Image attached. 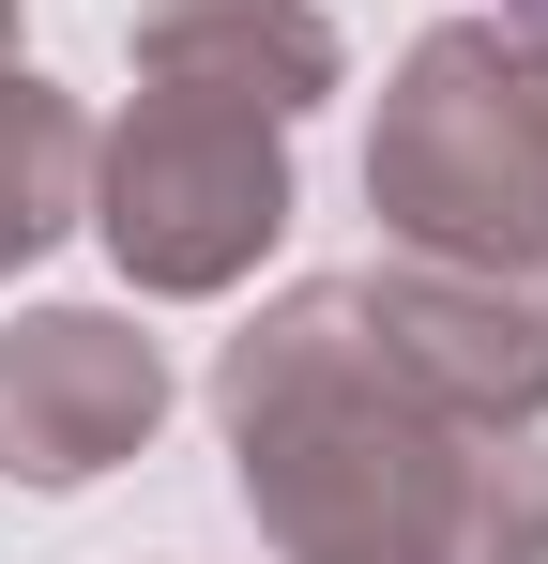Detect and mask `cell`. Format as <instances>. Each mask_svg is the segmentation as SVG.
I'll list each match as a JSON object with an SVG mask.
<instances>
[{
  "label": "cell",
  "instance_id": "obj_6",
  "mask_svg": "<svg viewBox=\"0 0 548 564\" xmlns=\"http://www.w3.org/2000/svg\"><path fill=\"white\" fill-rule=\"evenodd\" d=\"M138 77L153 93L260 107V122H305V107L351 77V46H336L320 0H153L138 15Z\"/></svg>",
  "mask_w": 548,
  "mask_h": 564
},
{
  "label": "cell",
  "instance_id": "obj_3",
  "mask_svg": "<svg viewBox=\"0 0 548 564\" xmlns=\"http://www.w3.org/2000/svg\"><path fill=\"white\" fill-rule=\"evenodd\" d=\"M77 229L122 260L138 305H213V290H244L274 260V229H289V122L138 77L122 122H91V214Z\"/></svg>",
  "mask_w": 548,
  "mask_h": 564
},
{
  "label": "cell",
  "instance_id": "obj_1",
  "mask_svg": "<svg viewBox=\"0 0 548 564\" xmlns=\"http://www.w3.org/2000/svg\"><path fill=\"white\" fill-rule=\"evenodd\" d=\"M229 488L274 564H548V458L534 427H472L381 367L351 275L274 290L213 351Z\"/></svg>",
  "mask_w": 548,
  "mask_h": 564
},
{
  "label": "cell",
  "instance_id": "obj_4",
  "mask_svg": "<svg viewBox=\"0 0 548 564\" xmlns=\"http://www.w3.org/2000/svg\"><path fill=\"white\" fill-rule=\"evenodd\" d=\"M168 427V351L122 305L0 321V488H91Z\"/></svg>",
  "mask_w": 548,
  "mask_h": 564
},
{
  "label": "cell",
  "instance_id": "obj_5",
  "mask_svg": "<svg viewBox=\"0 0 548 564\" xmlns=\"http://www.w3.org/2000/svg\"><path fill=\"white\" fill-rule=\"evenodd\" d=\"M381 367L442 397L472 427H534L548 412V275H472V260H381L351 275Z\"/></svg>",
  "mask_w": 548,
  "mask_h": 564
},
{
  "label": "cell",
  "instance_id": "obj_9",
  "mask_svg": "<svg viewBox=\"0 0 548 564\" xmlns=\"http://www.w3.org/2000/svg\"><path fill=\"white\" fill-rule=\"evenodd\" d=\"M534 15H548V0H534Z\"/></svg>",
  "mask_w": 548,
  "mask_h": 564
},
{
  "label": "cell",
  "instance_id": "obj_2",
  "mask_svg": "<svg viewBox=\"0 0 548 564\" xmlns=\"http://www.w3.org/2000/svg\"><path fill=\"white\" fill-rule=\"evenodd\" d=\"M365 214L396 260H472V275H548V15L487 0L412 31L365 122Z\"/></svg>",
  "mask_w": 548,
  "mask_h": 564
},
{
  "label": "cell",
  "instance_id": "obj_8",
  "mask_svg": "<svg viewBox=\"0 0 548 564\" xmlns=\"http://www.w3.org/2000/svg\"><path fill=\"white\" fill-rule=\"evenodd\" d=\"M15 15H31V0H0V62H15Z\"/></svg>",
  "mask_w": 548,
  "mask_h": 564
},
{
  "label": "cell",
  "instance_id": "obj_7",
  "mask_svg": "<svg viewBox=\"0 0 548 564\" xmlns=\"http://www.w3.org/2000/svg\"><path fill=\"white\" fill-rule=\"evenodd\" d=\"M91 214V107L31 62H0V275H31Z\"/></svg>",
  "mask_w": 548,
  "mask_h": 564
}]
</instances>
